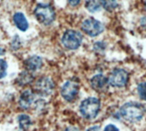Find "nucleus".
Returning a JSON list of instances; mask_svg holds the SVG:
<instances>
[{
    "label": "nucleus",
    "instance_id": "obj_15",
    "mask_svg": "<svg viewBox=\"0 0 146 131\" xmlns=\"http://www.w3.org/2000/svg\"><path fill=\"white\" fill-rule=\"evenodd\" d=\"M33 76L31 74H29V72H23L20 74V75L18 76L17 79V83L20 85H27L33 82Z\"/></svg>",
    "mask_w": 146,
    "mask_h": 131
},
{
    "label": "nucleus",
    "instance_id": "obj_21",
    "mask_svg": "<svg viewBox=\"0 0 146 131\" xmlns=\"http://www.w3.org/2000/svg\"><path fill=\"white\" fill-rule=\"evenodd\" d=\"M86 131H100V128L99 126H91V128H88Z\"/></svg>",
    "mask_w": 146,
    "mask_h": 131
},
{
    "label": "nucleus",
    "instance_id": "obj_16",
    "mask_svg": "<svg viewBox=\"0 0 146 131\" xmlns=\"http://www.w3.org/2000/svg\"><path fill=\"white\" fill-rule=\"evenodd\" d=\"M102 6L106 10L111 11L115 9L117 7V1L116 0H102Z\"/></svg>",
    "mask_w": 146,
    "mask_h": 131
},
{
    "label": "nucleus",
    "instance_id": "obj_1",
    "mask_svg": "<svg viewBox=\"0 0 146 131\" xmlns=\"http://www.w3.org/2000/svg\"><path fill=\"white\" fill-rule=\"evenodd\" d=\"M145 114V107L141 104L129 102L124 104L120 109V115L129 122H138Z\"/></svg>",
    "mask_w": 146,
    "mask_h": 131
},
{
    "label": "nucleus",
    "instance_id": "obj_14",
    "mask_svg": "<svg viewBox=\"0 0 146 131\" xmlns=\"http://www.w3.org/2000/svg\"><path fill=\"white\" fill-rule=\"evenodd\" d=\"M17 122L22 130H27L31 126V119L27 115H20L17 116Z\"/></svg>",
    "mask_w": 146,
    "mask_h": 131
},
{
    "label": "nucleus",
    "instance_id": "obj_22",
    "mask_svg": "<svg viewBox=\"0 0 146 131\" xmlns=\"http://www.w3.org/2000/svg\"><path fill=\"white\" fill-rule=\"evenodd\" d=\"M64 131H80V130L78 128H76V126H68Z\"/></svg>",
    "mask_w": 146,
    "mask_h": 131
},
{
    "label": "nucleus",
    "instance_id": "obj_7",
    "mask_svg": "<svg viewBox=\"0 0 146 131\" xmlns=\"http://www.w3.org/2000/svg\"><path fill=\"white\" fill-rule=\"evenodd\" d=\"M79 84L76 81H67L62 85L60 94L62 97L68 102H71L76 98L78 93H79Z\"/></svg>",
    "mask_w": 146,
    "mask_h": 131
},
{
    "label": "nucleus",
    "instance_id": "obj_2",
    "mask_svg": "<svg viewBox=\"0 0 146 131\" xmlns=\"http://www.w3.org/2000/svg\"><path fill=\"white\" fill-rule=\"evenodd\" d=\"M100 109V102L98 98L89 97L82 101L80 112L86 119H93L98 116Z\"/></svg>",
    "mask_w": 146,
    "mask_h": 131
},
{
    "label": "nucleus",
    "instance_id": "obj_6",
    "mask_svg": "<svg viewBox=\"0 0 146 131\" xmlns=\"http://www.w3.org/2000/svg\"><path fill=\"white\" fill-rule=\"evenodd\" d=\"M81 29L90 37H96L104 30V26L97 19H88L82 22Z\"/></svg>",
    "mask_w": 146,
    "mask_h": 131
},
{
    "label": "nucleus",
    "instance_id": "obj_12",
    "mask_svg": "<svg viewBox=\"0 0 146 131\" xmlns=\"http://www.w3.org/2000/svg\"><path fill=\"white\" fill-rule=\"evenodd\" d=\"M13 21L17 28L21 31H27V29H29V22H27L26 17L23 13H16L13 16Z\"/></svg>",
    "mask_w": 146,
    "mask_h": 131
},
{
    "label": "nucleus",
    "instance_id": "obj_8",
    "mask_svg": "<svg viewBox=\"0 0 146 131\" xmlns=\"http://www.w3.org/2000/svg\"><path fill=\"white\" fill-rule=\"evenodd\" d=\"M54 83L48 77H41L35 84V92L41 96H48L53 92Z\"/></svg>",
    "mask_w": 146,
    "mask_h": 131
},
{
    "label": "nucleus",
    "instance_id": "obj_19",
    "mask_svg": "<svg viewBox=\"0 0 146 131\" xmlns=\"http://www.w3.org/2000/svg\"><path fill=\"white\" fill-rule=\"evenodd\" d=\"M104 131H119V129L117 128V126L111 124V125H108L105 126Z\"/></svg>",
    "mask_w": 146,
    "mask_h": 131
},
{
    "label": "nucleus",
    "instance_id": "obj_11",
    "mask_svg": "<svg viewBox=\"0 0 146 131\" xmlns=\"http://www.w3.org/2000/svg\"><path fill=\"white\" fill-rule=\"evenodd\" d=\"M25 65L29 72H36L42 67V59L38 56H31L26 60Z\"/></svg>",
    "mask_w": 146,
    "mask_h": 131
},
{
    "label": "nucleus",
    "instance_id": "obj_24",
    "mask_svg": "<svg viewBox=\"0 0 146 131\" xmlns=\"http://www.w3.org/2000/svg\"><path fill=\"white\" fill-rule=\"evenodd\" d=\"M145 11H146V2H145Z\"/></svg>",
    "mask_w": 146,
    "mask_h": 131
},
{
    "label": "nucleus",
    "instance_id": "obj_13",
    "mask_svg": "<svg viewBox=\"0 0 146 131\" xmlns=\"http://www.w3.org/2000/svg\"><path fill=\"white\" fill-rule=\"evenodd\" d=\"M102 6V0H86L85 7L90 12L94 13L99 11Z\"/></svg>",
    "mask_w": 146,
    "mask_h": 131
},
{
    "label": "nucleus",
    "instance_id": "obj_20",
    "mask_svg": "<svg viewBox=\"0 0 146 131\" xmlns=\"http://www.w3.org/2000/svg\"><path fill=\"white\" fill-rule=\"evenodd\" d=\"M80 0H68V3L71 7H76L80 4Z\"/></svg>",
    "mask_w": 146,
    "mask_h": 131
},
{
    "label": "nucleus",
    "instance_id": "obj_4",
    "mask_svg": "<svg viewBox=\"0 0 146 131\" xmlns=\"http://www.w3.org/2000/svg\"><path fill=\"white\" fill-rule=\"evenodd\" d=\"M61 42L68 49H77L82 42V35L74 29H68L64 32Z\"/></svg>",
    "mask_w": 146,
    "mask_h": 131
},
{
    "label": "nucleus",
    "instance_id": "obj_10",
    "mask_svg": "<svg viewBox=\"0 0 146 131\" xmlns=\"http://www.w3.org/2000/svg\"><path fill=\"white\" fill-rule=\"evenodd\" d=\"M34 100H35V93H33L32 90L27 89L25 90L20 94L19 99H18V104H19L20 107L27 109V108H29L33 104Z\"/></svg>",
    "mask_w": 146,
    "mask_h": 131
},
{
    "label": "nucleus",
    "instance_id": "obj_9",
    "mask_svg": "<svg viewBox=\"0 0 146 131\" xmlns=\"http://www.w3.org/2000/svg\"><path fill=\"white\" fill-rule=\"evenodd\" d=\"M108 79L102 74H97L93 76L90 80L91 87L98 92L105 91L108 87Z\"/></svg>",
    "mask_w": 146,
    "mask_h": 131
},
{
    "label": "nucleus",
    "instance_id": "obj_5",
    "mask_svg": "<svg viewBox=\"0 0 146 131\" xmlns=\"http://www.w3.org/2000/svg\"><path fill=\"white\" fill-rule=\"evenodd\" d=\"M129 80V74L123 69H115L111 72L108 79V83L113 87H124Z\"/></svg>",
    "mask_w": 146,
    "mask_h": 131
},
{
    "label": "nucleus",
    "instance_id": "obj_23",
    "mask_svg": "<svg viewBox=\"0 0 146 131\" xmlns=\"http://www.w3.org/2000/svg\"><path fill=\"white\" fill-rule=\"evenodd\" d=\"M4 54H5V49H4L3 48L0 47V56L4 55Z\"/></svg>",
    "mask_w": 146,
    "mask_h": 131
},
{
    "label": "nucleus",
    "instance_id": "obj_18",
    "mask_svg": "<svg viewBox=\"0 0 146 131\" xmlns=\"http://www.w3.org/2000/svg\"><path fill=\"white\" fill-rule=\"evenodd\" d=\"M7 61L0 59V79L4 78L7 75Z\"/></svg>",
    "mask_w": 146,
    "mask_h": 131
},
{
    "label": "nucleus",
    "instance_id": "obj_17",
    "mask_svg": "<svg viewBox=\"0 0 146 131\" xmlns=\"http://www.w3.org/2000/svg\"><path fill=\"white\" fill-rule=\"evenodd\" d=\"M138 94H139V96L141 99H143V100L146 101V82H143L141 83L139 85H138Z\"/></svg>",
    "mask_w": 146,
    "mask_h": 131
},
{
    "label": "nucleus",
    "instance_id": "obj_3",
    "mask_svg": "<svg viewBox=\"0 0 146 131\" xmlns=\"http://www.w3.org/2000/svg\"><path fill=\"white\" fill-rule=\"evenodd\" d=\"M34 15L39 23L43 25H50L56 17L54 8L48 4H38L34 9Z\"/></svg>",
    "mask_w": 146,
    "mask_h": 131
}]
</instances>
